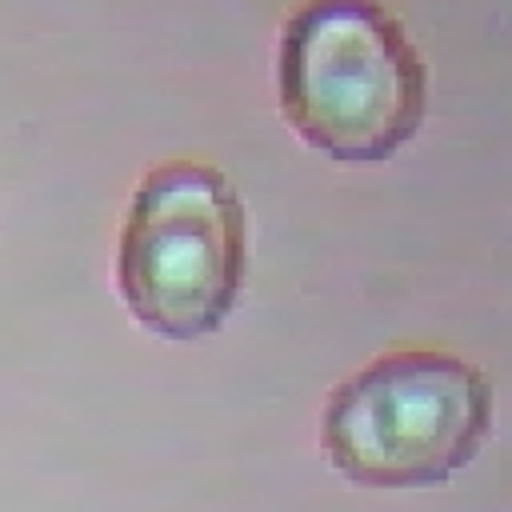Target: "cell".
Instances as JSON below:
<instances>
[{"mask_svg": "<svg viewBox=\"0 0 512 512\" xmlns=\"http://www.w3.org/2000/svg\"><path fill=\"white\" fill-rule=\"evenodd\" d=\"M276 92L308 148L340 164H380L420 132L428 72L388 8L324 0L284 20Z\"/></svg>", "mask_w": 512, "mask_h": 512, "instance_id": "1", "label": "cell"}, {"mask_svg": "<svg viewBox=\"0 0 512 512\" xmlns=\"http://www.w3.org/2000/svg\"><path fill=\"white\" fill-rule=\"evenodd\" d=\"M492 432V380L440 348H400L340 380L320 436L332 468L364 488H436Z\"/></svg>", "mask_w": 512, "mask_h": 512, "instance_id": "2", "label": "cell"}, {"mask_svg": "<svg viewBox=\"0 0 512 512\" xmlns=\"http://www.w3.org/2000/svg\"><path fill=\"white\" fill-rule=\"evenodd\" d=\"M244 268L248 220L220 168L172 160L136 184L116 244V288L148 332L164 340L220 332Z\"/></svg>", "mask_w": 512, "mask_h": 512, "instance_id": "3", "label": "cell"}]
</instances>
